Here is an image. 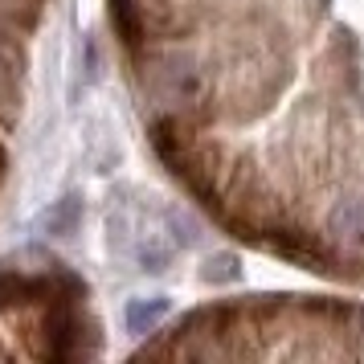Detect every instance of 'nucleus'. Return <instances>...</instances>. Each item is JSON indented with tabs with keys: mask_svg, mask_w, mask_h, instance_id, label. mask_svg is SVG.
I'll return each instance as SVG.
<instances>
[{
	"mask_svg": "<svg viewBox=\"0 0 364 364\" xmlns=\"http://www.w3.org/2000/svg\"><path fill=\"white\" fill-rule=\"evenodd\" d=\"M156 160L221 233L364 291V0H111Z\"/></svg>",
	"mask_w": 364,
	"mask_h": 364,
	"instance_id": "f257e3e1",
	"label": "nucleus"
},
{
	"mask_svg": "<svg viewBox=\"0 0 364 364\" xmlns=\"http://www.w3.org/2000/svg\"><path fill=\"white\" fill-rule=\"evenodd\" d=\"M102 348L90 291L62 262L0 266V356L78 360Z\"/></svg>",
	"mask_w": 364,
	"mask_h": 364,
	"instance_id": "7ed1b4c3",
	"label": "nucleus"
},
{
	"mask_svg": "<svg viewBox=\"0 0 364 364\" xmlns=\"http://www.w3.org/2000/svg\"><path fill=\"white\" fill-rule=\"evenodd\" d=\"M139 356L172 360H364V299H213L151 331Z\"/></svg>",
	"mask_w": 364,
	"mask_h": 364,
	"instance_id": "f03ea898",
	"label": "nucleus"
},
{
	"mask_svg": "<svg viewBox=\"0 0 364 364\" xmlns=\"http://www.w3.org/2000/svg\"><path fill=\"white\" fill-rule=\"evenodd\" d=\"M50 4L53 0H0V200L29 111L37 37L46 29Z\"/></svg>",
	"mask_w": 364,
	"mask_h": 364,
	"instance_id": "20e7f679",
	"label": "nucleus"
}]
</instances>
